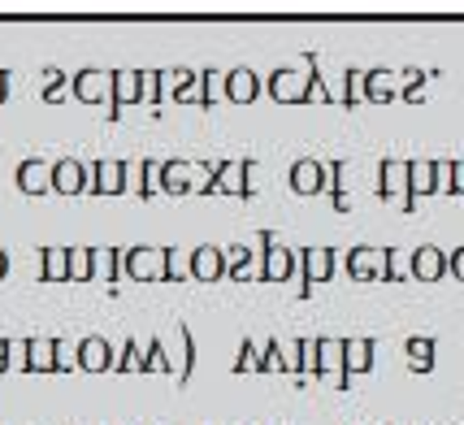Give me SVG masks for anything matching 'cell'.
I'll use <instances>...</instances> for the list:
<instances>
[{
	"label": "cell",
	"mask_w": 464,
	"mask_h": 425,
	"mask_svg": "<svg viewBox=\"0 0 464 425\" xmlns=\"http://www.w3.org/2000/svg\"><path fill=\"white\" fill-rule=\"evenodd\" d=\"M304 70H308V74L291 70V65L274 70V74H269V96L278 104H313L317 92H322V74H317V57H313V53L304 57Z\"/></svg>",
	"instance_id": "1"
},
{
	"label": "cell",
	"mask_w": 464,
	"mask_h": 425,
	"mask_svg": "<svg viewBox=\"0 0 464 425\" xmlns=\"http://www.w3.org/2000/svg\"><path fill=\"white\" fill-rule=\"evenodd\" d=\"M204 182L200 191L204 196H213V191H222V196H243V200H252L256 196V161H222V165H204Z\"/></svg>",
	"instance_id": "2"
},
{
	"label": "cell",
	"mask_w": 464,
	"mask_h": 425,
	"mask_svg": "<svg viewBox=\"0 0 464 425\" xmlns=\"http://www.w3.org/2000/svg\"><path fill=\"white\" fill-rule=\"evenodd\" d=\"M347 274L356 283H400L395 247H347Z\"/></svg>",
	"instance_id": "3"
},
{
	"label": "cell",
	"mask_w": 464,
	"mask_h": 425,
	"mask_svg": "<svg viewBox=\"0 0 464 425\" xmlns=\"http://www.w3.org/2000/svg\"><path fill=\"white\" fill-rule=\"evenodd\" d=\"M121 269L135 278V283H165V247H126L121 252Z\"/></svg>",
	"instance_id": "4"
},
{
	"label": "cell",
	"mask_w": 464,
	"mask_h": 425,
	"mask_svg": "<svg viewBox=\"0 0 464 425\" xmlns=\"http://www.w3.org/2000/svg\"><path fill=\"white\" fill-rule=\"evenodd\" d=\"M334 274V247H304L300 252V295H313L317 283H330Z\"/></svg>",
	"instance_id": "5"
},
{
	"label": "cell",
	"mask_w": 464,
	"mask_h": 425,
	"mask_svg": "<svg viewBox=\"0 0 464 425\" xmlns=\"http://www.w3.org/2000/svg\"><path fill=\"white\" fill-rule=\"evenodd\" d=\"M443 191V179H439V161H408V191H404V213H412V204L421 196H434Z\"/></svg>",
	"instance_id": "6"
},
{
	"label": "cell",
	"mask_w": 464,
	"mask_h": 425,
	"mask_svg": "<svg viewBox=\"0 0 464 425\" xmlns=\"http://www.w3.org/2000/svg\"><path fill=\"white\" fill-rule=\"evenodd\" d=\"M87 187H92V165H82L79 157L53 161V191L57 196H82Z\"/></svg>",
	"instance_id": "7"
},
{
	"label": "cell",
	"mask_w": 464,
	"mask_h": 425,
	"mask_svg": "<svg viewBox=\"0 0 464 425\" xmlns=\"http://www.w3.org/2000/svg\"><path fill=\"white\" fill-rule=\"evenodd\" d=\"M408 274H412V283H439V278L447 274V252L443 247H434V243L412 247V256H408Z\"/></svg>",
	"instance_id": "8"
},
{
	"label": "cell",
	"mask_w": 464,
	"mask_h": 425,
	"mask_svg": "<svg viewBox=\"0 0 464 425\" xmlns=\"http://www.w3.org/2000/svg\"><path fill=\"white\" fill-rule=\"evenodd\" d=\"M74 364H79L82 373H104V369H113V343L101 339V334H87V339H79V347H74Z\"/></svg>",
	"instance_id": "9"
},
{
	"label": "cell",
	"mask_w": 464,
	"mask_h": 425,
	"mask_svg": "<svg viewBox=\"0 0 464 425\" xmlns=\"http://www.w3.org/2000/svg\"><path fill=\"white\" fill-rule=\"evenodd\" d=\"M143 101V70H118L113 87H109V118L118 121L121 104H140Z\"/></svg>",
	"instance_id": "10"
},
{
	"label": "cell",
	"mask_w": 464,
	"mask_h": 425,
	"mask_svg": "<svg viewBox=\"0 0 464 425\" xmlns=\"http://www.w3.org/2000/svg\"><path fill=\"white\" fill-rule=\"evenodd\" d=\"M126 174H130V165L126 161H96L92 165V196H121L126 191Z\"/></svg>",
	"instance_id": "11"
},
{
	"label": "cell",
	"mask_w": 464,
	"mask_h": 425,
	"mask_svg": "<svg viewBox=\"0 0 464 425\" xmlns=\"http://www.w3.org/2000/svg\"><path fill=\"white\" fill-rule=\"evenodd\" d=\"M373 369V339H343V378H339V391L352 386L356 373H369Z\"/></svg>",
	"instance_id": "12"
},
{
	"label": "cell",
	"mask_w": 464,
	"mask_h": 425,
	"mask_svg": "<svg viewBox=\"0 0 464 425\" xmlns=\"http://www.w3.org/2000/svg\"><path fill=\"white\" fill-rule=\"evenodd\" d=\"M196 174H200V165H191V161H161V191H169V196L200 191Z\"/></svg>",
	"instance_id": "13"
},
{
	"label": "cell",
	"mask_w": 464,
	"mask_h": 425,
	"mask_svg": "<svg viewBox=\"0 0 464 425\" xmlns=\"http://www.w3.org/2000/svg\"><path fill=\"white\" fill-rule=\"evenodd\" d=\"M191 278H196V283H218V278H226L222 247H213V243L196 247V252H191Z\"/></svg>",
	"instance_id": "14"
},
{
	"label": "cell",
	"mask_w": 464,
	"mask_h": 425,
	"mask_svg": "<svg viewBox=\"0 0 464 425\" xmlns=\"http://www.w3.org/2000/svg\"><path fill=\"white\" fill-rule=\"evenodd\" d=\"M325 182H330V179H325V165L322 161L304 157V161L291 165V191H295V196H317Z\"/></svg>",
	"instance_id": "15"
},
{
	"label": "cell",
	"mask_w": 464,
	"mask_h": 425,
	"mask_svg": "<svg viewBox=\"0 0 464 425\" xmlns=\"http://www.w3.org/2000/svg\"><path fill=\"white\" fill-rule=\"evenodd\" d=\"M256 96H261V79H256V70L239 65V70H230V74H226V101L252 104Z\"/></svg>",
	"instance_id": "16"
},
{
	"label": "cell",
	"mask_w": 464,
	"mask_h": 425,
	"mask_svg": "<svg viewBox=\"0 0 464 425\" xmlns=\"http://www.w3.org/2000/svg\"><path fill=\"white\" fill-rule=\"evenodd\" d=\"M109 87H113V74H104V70H79L74 74V96L82 104L109 101Z\"/></svg>",
	"instance_id": "17"
},
{
	"label": "cell",
	"mask_w": 464,
	"mask_h": 425,
	"mask_svg": "<svg viewBox=\"0 0 464 425\" xmlns=\"http://www.w3.org/2000/svg\"><path fill=\"white\" fill-rule=\"evenodd\" d=\"M18 187L26 196H44V191L53 187V165L40 161V157H26V161L18 165Z\"/></svg>",
	"instance_id": "18"
},
{
	"label": "cell",
	"mask_w": 464,
	"mask_h": 425,
	"mask_svg": "<svg viewBox=\"0 0 464 425\" xmlns=\"http://www.w3.org/2000/svg\"><path fill=\"white\" fill-rule=\"evenodd\" d=\"M364 101H369V104L400 101V82H395V70H369V74H364Z\"/></svg>",
	"instance_id": "19"
},
{
	"label": "cell",
	"mask_w": 464,
	"mask_h": 425,
	"mask_svg": "<svg viewBox=\"0 0 464 425\" xmlns=\"http://www.w3.org/2000/svg\"><path fill=\"white\" fill-rule=\"evenodd\" d=\"M291 269H300V256H291V247H269L265 252V265H261V278L265 283H283V278H291Z\"/></svg>",
	"instance_id": "20"
},
{
	"label": "cell",
	"mask_w": 464,
	"mask_h": 425,
	"mask_svg": "<svg viewBox=\"0 0 464 425\" xmlns=\"http://www.w3.org/2000/svg\"><path fill=\"white\" fill-rule=\"evenodd\" d=\"M378 174H382V182H378V196H382V200H391L395 191H408V161L382 157V165H378Z\"/></svg>",
	"instance_id": "21"
},
{
	"label": "cell",
	"mask_w": 464,
	"mask_h": 425,
	"mask_svg": "<svg viewBox=\"0 0 464 425\" xmlns=\"http://www.w3.org/2000/svg\"><path fill=\"white\" fill-rule=\"evenodd\" d=\"M44 283H70V247H40Z\"/></svg>",
	"instance_id": "22"
},
{
	"label": "cell",
	"mask_w": 464,
	"mask_h": 425,
	"mask_svg": "<svg viewBox=\"0 0 464 425\" xmlns=\"http://www.w3.org/2000/svg\"><path fill=\"white\" fill-rule=\"evenodd\" d=\"M169 79H174L169 101L174 104H200V74H196V70H174Z\"/></svg>",
	"instance_id": "23"
},
{
	"label": "cell",
	"mask_w": 464,
	"mask_h": 425,
	"mask_svg": "<svg viewBox=\"0 0 464 425\" xmlns=\"http://www.w3.org/2000/svg\"><path fill=\"white\" fill-rule=\"evenodd\" d=\"M404 352H408V369H412V373H430V369H434V352H439V343L417 334V339H408L404 343Z\"/></svg>",
	"instance_id": "24"
},
{
	"label": "cell",
	"mask_w": 464,
	"mask_h": 425,
	"mask_svg": "<svg viewBox=\"0 0 464 425\" xmlns=\"http://www.w3.org/2000/svg\"><path fill=\"white\" fill-rule=\"evenodd\" d=\"M317 373H339L343 378V339H317Z\"/></svg>",
	"instance_id": "25"
},
{
	"label": "cell",
	"mask_w": 464,
	"mask_h": 425,
	"mask_svg": "<svg viewBox=\"0 0 464 425\" xmlns=\"http://www.w3.org/2000/svg\"><path fill=\"white\" fill-rule=\"evenodd\" d=\"M222 256H226V278H230V283H243V278H247V265H252V247L230 243V247H222Z\"/></svg>",
	"instance_id": "26"
},
{
	"label": "cell",
	"mask_w": 464,
	"mask_h": 425,
	"mask_svg": "<svg viewBox=\"0 0 464 425\" xmlns=\"http://www.w3.org/2000/svg\"><path fill=\"white\" fill-rule=\"evenodd\" d=\"M92 265H96V278L101 283H118V269H121L118 247H92Z\"/></svg>",
	"instance_id": "27"
},
{
	"label": "cell",
	"mask_w": 464,
	"mask_h": 425,
	"mask_svg": "<svg viewBox=\"0 0 464 425\" xmlns=\"http://www.w3.org/2000/svg\"><path fill=\"white\" fill-rule=\"evenodd\" d=\"M187 274H191V252L165 247V283H187Z\"/></svg>",
	"instance_id": "28"
},
{
	"label": "cell",
	"mask_w": 464,
	"mask_h": 425,
	"mask_svg": "<svg viewBox=\"0 0 464 425\" xmlns=\"http://www.w3.org/2000/svg\"><path fill=\"white\" fill-rule=\"evenodd\" d=\"M96 265H92V247H70V283H92Z\"/></svg>",
	"instance_id": "29"
},
{
	"label": "cell",
	"mask_w": 464,
	"mask_h": 425,
	"mask_svg": "<svg viewBox=\"0 0 464 425\" xmlns=\"http://www.w3.org/2000/svg\"><path fill=\"white\" fill-rule=\"evenodd\" d=\"M140 369H148V373H169V356H165L161 339L143 343V352H140Z\"/></svg>",
	"instance_id": "30"
},
{
	"label": "cell",
	"mask_w": 464,
	"mask_h": 425,
	"mask_svg": "<svg viewBox=\"0 0 464 425\" xmlns=\"http://www.w3.org/2000/svg\"><path fill=\"white\" fill-rule=\"evenodd\" d=\"M218 92H226V79L218 70H200V109H213V104H218Z\"/></svg>",
	"instance_id": "31"
},
{
	"label": "cell",
	"mask_w": 464,
	"mask_h": 425,
	"mask_svg": "<svg viewBox=\"0 0 464 425\" xmlns=\"http://www.w3.org/2000/svg\"><path fill=\"white\" fill-rule=\"evenodd\" d=\"M161 96H165V74L161 70H143V104H161Z\"/></svg>",
	"instance_id": "32"
},
{
	"label": "cell",
	"mask_w": 464,
	"mask_h": 425,
	"mask_svg": "<svg viewBox=\"0 0 464 425\" xmlns=\"http://www.w3.org/2000/svg\"><path fill=\"white\" fill-rule=\"evenodd\" d=\"M140 196L143 200H152V191H161V161H140Z\"/></svg>",
	"instance_id": "33"
},
{
	"label": "cell",
	"mask_w": 464,
	"mask_h": 425,
	"mask_svg": "<svg viewBox=\"0 0 464 425\" xmlns=\"http://www.w3.org/2000/svg\"><path fill=\"white\" fill-rule=\"evenodd\" d=\"M343 82H347L343 87V109H356V104L364 101V74L361 70H347Z\"/></svg>",
	"instance_id": "34"
},
{
	"label": "cell",
	"mask_w": 464,
	"mask_h": 425,
	"mask_svg": "<svg viewBox=\"0 0 464 425\" xmlns=\"http://www.w3.org/2000/svg\"><path fill=\"white\" fill-rule=\"evenodd\" d=\"M421 82H425V70H404V82H400V101H404V104H417V101H421Z\"/></svg>",
	"instance_id": "35"
},
{
	"label": "cell",
	"mask_w": 464,
	"mask_h": 425,
	"mask_svg": "<svg viewBox=\"0 0 464 425\" xmlns=\"http://www.w3.org/2000/svg\"><path fill=\"white\" fill-rule=\"evenodd\" d=\"M140 339H126V343H121V352L118 356H113V369H118V373H126V369H140Z\"/></svg>",
	"instance_id": "36"
},
{
	"label": "cell",
	"mask_w": 464,
	"mask_h": 425,
	"mask_svg": "<svg viewBox=\"0 0 464 425\" xmlns=\"http://www.w3.org/2000/svg\"><path fill=\"white\" fill-rule=\"evenodd\" d=\"M179 334H182V352H187V361H182V382L196 373V334H191V325L182 322L179 325Z\"/></svg>",
	"instance_id": "37"
},
{
	"label": "cell",
	"mask_w": 464,
	"mask_h": 425,
	"mask_svg": "<svg viewBox=\"0 0 464 425\" xmlns=\"http://www.w3.org/2000/svg\"><path fill=\"white\" fill-rule=\"evenodd\" d=\"M295 356H300V378L304 373H317V339H300Z\"/></svg>",
	"instance_id": "38"
},
{
	"label": "cell",
	"mask_w": 464,
	"mask_h": 425,
	"mask_svg": "<svg viewBox=\"0 0 464 425\" xmlns=\"http://www.w3.org/2000/svg\"><path fill=\"white\" fill-rule=\"evenodd\" d=\"M261 364V356H256V343L252 339H243L239 343V361H235V373H252Z\"/></svg>",
	"instance_id": "39"
},
{
	"label": "cell",
	"mask_w": 464,
	"mask_h": 425,
	"mask_svg": "<svg viewBox=\"0 0 464 425\" xmlns=\"http://www.w3.org/2000/svg\"><path fill=\"white\" fill-rule=\"evenodd\" d=\"M65 96V74L61 70H48V82H44V101H61Z\"/></svg>",
	"instance_id": "40"
},
{
	"label": "cell",
	"mask_w": 464,
	"mask_h": 425,
	"mask_svg": "<svg viewBox=\"0 0 464 425\" xmlns=\"http://www.w3.org/2000/svg\"><path fill=\"white\" fill-rule=\"evenodd\" d=\"M9 369H22V373H26V339L9 343Z\"/></svg>",
	"instance_id": "41"
},
{
	"label": "cell",
	"mask_w": 464,
	"mask_h": 425,
	"mask_svg": "<svg viewBox=\"0 0 464 425\" xmlns=\"http://www.w3.org/2000/svg\"><path fill=\"white\" fill-rule=\"evenodd\" d=\"M447 191H451V196H464V165L460 161H451V182H447Z\"/></svg>",
	"instance_id": "42"
},
{
	"label": "cell",
	"mask_w": 464,
	"mask_h": 425,
	"mask_svg": "<svg viewBox=\"0 0 464 425\" xmlns=\"http://www.w3.org/2000/svg\"><path fill=\"white\" fill-rule=\"evenodd\" d=\"M447 274H456V278L464 283V247H456V252L447 256Z\"/></svg>",
	"instance_id": "43"
},
{
	"label": "cell",
	"mask_w": 464,
	"mask_h": 425,
	"mask_svg": "<svg viewBox=\"0 0 464 425\" xmlns=\"http://www.w3.org/2000/svg\"><path fill=\"white\" fill-rule=\"evenodd\" d=\"M0 369H9V339H0Z\"/></svg>",
	"instance_id": "44"
},
{
	"label": "cell",
	"mask_w": 464,
	"mask_h": 425,
	"mask_svg": "<svg viewBox=\"0 0 464 425\" xmlns=\"http://www.w3.org/2000/svg\"><path fill=\"white\" fill-rule=\"evenodd\" d=\"M5 87H9V70H0V101H5Z\"/></svg>",
	"instance_id": "45"
},
{
	"label": "cell",
	"mask_w": 464,
	"mask_h": 425,
	"mask_svg": "<svg viewBox=\"0 0 464 425\" xmlns=\"http://www.w3.org/2000/svg\"><path fill=\"white\" fill-rule=\"evenodd\" d=\"M9 274V256H5V247H0V278Z\"/></svg>",
	"instance_id": "46"
}]
</instances>
